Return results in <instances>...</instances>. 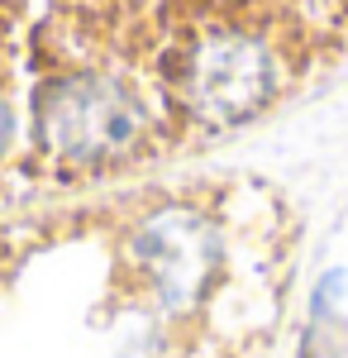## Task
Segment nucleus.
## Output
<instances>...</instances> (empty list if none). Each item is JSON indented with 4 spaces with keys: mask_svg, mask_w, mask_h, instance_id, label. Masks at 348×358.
<instances>
[{
    "mask_svg": "<svg viewBox=\"0 0 348 358\" xmlns=\"http://www.w3.org/2000/svg\"><path fill=\"white\" fill-rule=\"evenodd\" d=\"M148 106L110 72L57 77L34 96V138L62 167L124 163L148 138Z\"/></svg>",
    "mask_w": 348,
    "mask_h": 358,
    "instance_id": "obj_1",
    "label": "nucleus"
},
{
    "mask_svg": "<svg viewBox=\"0 0 348 358\" xmlns=\"http://www.w3.org/2000/svg\"><path fill=\"white\" fill-rule=\"evenodd\" d=\"M162 86L201 124H239L258 115L277 91V53L248 29H201L191 43L167 48Z\"/></svg>",
    "mask_w": 348,
    "mask_h": 358,
    "instance_id": "obj_2",
    "label": "nucleus"
},
{
    "mask_svg": "<svg viewBox=\"0 0 348 358\" xmlns=\"http://www.w3.org/2000/svg\"><path fill=\"white\" fill-rule=\"evenodd\" d=\"M5 143H10V106L0 101V153H5Z\"/></svg>",
    "mask_w": 348,
    "mask_h": 358,
    "instance_id": "obj_3",
    "label": "nucleus"
}]
</instances>
